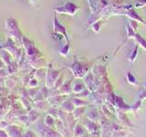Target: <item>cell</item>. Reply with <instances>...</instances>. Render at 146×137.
<instances>
[{
  "label": "cell",
  "instance_id": "1",
  "mask_svg": "<svg viewBox=\"0 0 146 137\" xmlns=\"http://www.w3.org/2000/svg\"><path fill=\"white\" fill-rule=\"evenodd\" d=\"M6 29L7 32L9 36V38L12 39L15 42H21L22 43V38L23 35L19 29V27L17 20L15 18H8L6 22Z\"/></svg>",
  "mask_w": 146,
  "mask_h": 137
},
{
  "label": "cell",
  "instance_id": "2",
  "mask_svg": "<svg viewBox=\"0 0 146 137\" xmlns=\"http://www.w3.org/2000/svg\"><path fill=\"white\" fill-rule=\"evenodd\" d=\"M2 48L4 49H6L8 53H10L12 55V57L15 59V61H19V59L22 56V49L21 48L18 49L16 45V42L12 39L8 38V39L6 41V43L2 46Z\"/></svg>",
  "mask_w": 146,
  "mask_h": 137
},
{
  "label": "cell",
  "instance_id": "3",
  "mask_svg": "<svg viewBox=\"0 0 146 137\" xmlns=\"http://www.w3.org/2000/svg\"><path fill=\"white\" fill-rule=\"evenodd\" d=\"M9 137H23L21 128L17 125H9L6 129Z\"/></svg>",
  "mask_w": 146,
  "mask_h": 137
},
{
  "label": "cell",
  "instance_id": "4",
  "mask_svg": "<svg viewBox=\"0 0 146 137\" xmlns=\"http://www.w3.org/2000/svg\"><path fill=\"white\" fill-rule=\"evenodd\" d=\"M12 55L10 53H8L6 49H4L3 48L0 49V59L5 62L6 66H8L13 61H12Z\"/></svg>",
  "mask_w": 146,
  "mask_h": 137
},
{
  "label": "cell",
  "instance_id": "5",
  "mask_svg": "<svg viewBox=\"0 0 146 137\" xmlns=\"http://www.w3.org/2000/svg\"><path fill=\"white\" fill-rule=\"evenodd\" d=\"M18 70V64L17 61H13L8 66H7V71L8 75L15 74Z\"/></svg>",
  "mask_w": 146,
  "mask_h": 137
},
{
  "label": "cell",
  "instance_id": "6",
  "mask_svg": "<svg viewBox=\"0 0 146 137\" xmlns=\"http://www.w3.org/2000/svg\"><path fill=\"white\" fill-rule=\"evenodd\" d=\"M0 137H9L6 130L0 129Z\"/></svg>",
  "mask_w": 146,
  "mask_h": 137
},
{
  "label": "cell",
  "instance_id": "7",
  "mask_svg": "<svg viewBox=\"0 0 146 137\" xmlns=\"http://www.w3.org/2000/svg\"><path fill=\"white\" fill-rule=\"evenodd\" d=\"M23 137H35V134L32 132V131H27L24 134V136Z\"/></svg>",
  "mask_w": 146,
  "mask_h": 137
},
{
  "label": "cell",
  "instance_id": "8",
  "mask_svg": "<svg viewBox=\"0 0 146 137\" xmlns=\"http://www.w3.org/2000/svg\"><path fill=\"white\" fill-rule=\"evenodd\" d=\"M7 66H6V64H5V62L2 61L1 59H0V70H2V68H5Z\"/></svg>",
  "mask_w": 146,
  "mask_h": 137
},
{
  "label": "cell",
  "instance_id": "9",
  "mask_svg": "<svg viewBox=\"0 0 146 137\" xmlns=\"http://www.w3.org/2000/svg\"><path fill=\"white\" fill-rule=\"evenodd\" d=\"M0 33H1V31H0ZM2 46H3V45H1V43H0V49H2Z\"/></svg>",
  "mask_w": 146,
  "mask_h": 137
}]
</instances>
